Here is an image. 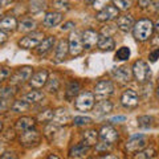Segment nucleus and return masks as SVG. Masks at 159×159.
Returning a JSON list of instances; mask_svg holds the SVG:
<instances>
[{"label": "nucleus", "instance_id": "obj_1", "mask_svg": "<svg viewBox=\"0 0 159 159\" xmlns=\"http://www.w3.org/2000/svg\"><path fill=\"white\" fill-rule=\"evenodd\" d=\"M152 32H154V24L148 19L139 20L133 27V34L138 41H146V40H148V37H151Z\"/></svg>", "mask_w": 159, "mask_h": 159}, {"label": "nucleus", "instance_id": "obj_2", "mask_svg": "<svg viewBox=\"0 0 159 159\" xmlns=\"http://www.w3.org/2000/svg\"><path fill=\"white\" fill-rule=\"evenodd\" d=\"M94 102H96L94 94L92 92H84L77 96L74 101V107L80 111H89L94 107Z\"/></svg>", "mask_w": 159, "mask_h": 159}, {"label": "nucleus", "instance_id": "obj_3", "mask_svg": "<svg viewBox=\"0 0 159 159\" xmlns=\"http://www.w3.org/2000/svg\"><path fill=\"white\" fill-rule=\"evenodd\" d=\"M133 74L138 82H146L151 76V70L145 60H137L133 65Z\"/></svg>", "mask_w": 159, "mask_h": 159}, {"label": "nucleus", "instance_id": "obj_4", "mask_svg": "<svg viewBox=\"0 0 159 159\" xmlns=\"http://www.w3.org/2000/svg\"><path fill=\"white\" fill-rule=\"evenodd\" d=\"M33 74V68L32 66H21L15 70V73L11 74V85L13 86H17V85H23V84H25L27 81H29V78L32 77Z\"/></svg>", "mask_w": 159, "mask_h": 159}, {"label": "nucleus", "instance_id": "obj_5", "mask_svg": "<svg viewBox=\"0 0 159 159\" xmlns=\"http://www.w3.org/2000/svg\"><path fill=\"white\" fill-rule=\"evenodd\" d=\"M40 141H41V134H40L36 129H29V130L21 131V134H20V137H19L20 145L24 147L37 146Z\"/></svg>", "mask_w": 159, "mask_h": 159}, {"label": "nucleus", "instance_id": "obj_6", "mask_svg": "<svg viewBox=\"0 0 159 159\" xmlns=\"http://www.w3.org/2000/svg\"><path fill=\"white\" fill-rule=\"evenodd\" d=\"M44 40V33L43 32H31L27 36H24L19 41V45L23 49H32L34 47H37L40 43Z\"/></svg>", "mask_w": 159, "mask_h": 159}, {"label": "nucleus", "instance_id": "obj_7", "mask_svg": "<svg viewBox=\"0 0 159 159\" xmlns=\"http://www.w3.org/2000/svg\"><path fill=\"white\" fill-rule=\"evenodd\" d=\"M114 93V85L111 81L109 80H102L99 81L96 86H94V97H98V98H107L109 96H111Z\"/></svg>", "mask_w": 159, "mask_h": 159}, {"label": "nucleus", "instance_id": "obj_8", "mask_svg": "<svg viewBox=\"0 0 159 159\" xmlns=\"http://www.w3.org/2000/svg\"><path fill=\"white\" fill-rule=\"evenodd\" d=\"M68 47H69V53L72 56H78L81 54L84 51V44H82V39L77 32H72L69 36V41H68Z\"/></svg>", "mask_w": 159, "mask_h": 159}, {"label": "nucleus", "instance_id": "obj_9", "mask_svg": "<svg viewBox=\"0 0 159 159\" xmlns=\"http://www.w3.org/2000/svg\"><path fill=\"white\" fill-rule=\"evenodd\" d=\"M147 145V138L143 137V135H135L131 139H129V141L126 142V151L127 152H138L143 150V148L146 147Z\"/></svg>", "mask_w": 159, "mask_h": 159}, {"label": "nucleus", "instance_id": "obj_10", "mask_svg": "<svg viewBox=\"0 0 159 159\" xmlns=\"http://www.w3.org/2000/svg\"><path fill=\"white\" fill-rule=\"evenodd\" d=\"M113 74V77L116 81H118L119 84H127V82H130L131 81V76H133V72H131V69L126 66V65H122V66H118L114 70L111 72Z\"/></svg>", "mask_w": 159, "mask_h": 159}, {"label": "nucleus", "instance_id": "obj_11", "mask_svg": "<svg viewBox=\"0 0 159 159\" xmlns=\"http://www.w3.org/2000/svg\"><path fill=\"white\" fill-rule=\"evenodd\" d=\"M82 44L85 49H93L96 45H98V40H99V33L93 31V29H86L82 33Z\"/></svg>", "mask_w": 159, "mask_h": 159}, {"label": "nucleus", "instance_id": "obj_12", "mask_svg": "<svg viewBox=\"0 0 159 159\" xmlns=\"http://www.w3.org/2000/svg\"><path fill=\"white\" fill-rule=\"evenodd\" d=\"M47 81H48V70L41 69V70L32 74V77L29 78V85L33 89H41L43 86H45Z\"/></svg>", "mask_w": 159, "mask_h": 159}, {"label": "nucleus", "instance_id": "obj_13", "mask_svg": "<svg viewBox=\"0 0 159 159\" xmlns=\"http://www.w3.org/2000/svg\"><path fill=\"white\" fill-rule=\"evenodd\" d=\"M99 138H101L103 142L113 145L114 142L118 141L119 134H118V131H117L113 126L106 125V126H103V127L101 129V131H99Z\"/></svg>", "mask_w": 159, "mask_h": 159}, {"label": "nucleus", "instance_id": "obj_14", "mask_svg": "<svg viewBox=\"0 0 159 159\" xmlns=\"http://www.w3.org/2000/svg\"><path fill=\"white\" fill-rule=\"evenodd\" d=\"M121 103L127 109H134L138 106V94L133 89H127L121 96Z\"/></svg>", "mask_w": 159, "mask_h": 159}, {"label": "nucleus", "instance_id": "obj_15", "mask_svg": "<svg viewBox=\"0 0 159 159\" xmlns=\"http://www.w3.org/2000/svg\"><path fill=\"white\" fill-rule=\"evenodd\" d=\"M118 16V9L114 7V6H106L105 8H102L101 11H98L97 13V20L98 21H102V23H107V21H111V20L117 19Z\"/></svg>", "mask_w": 159, "mask_h": 159}, {"label": "nucleus", "instance_id": "obj_16", "mask_svg": "<svg viewBox=\"0 0 159 159\" xmlns=\"http://www.w3.org/2000/svg\"><path fill=\"white\" fill-rule=\"evenodd\" d=\"M134 24H135V21H134V17L131 15H122V16H118L117 19V28L122 32L131 31Z\"/></svg>", "mask_w": 159, "mask_h": 159}, {"label": "nucleus", "instance_id": "obj_17", "mask_svg": "<svg viewBox=\"0 0 159 159\" xmlns=\"http://www.w3.org/2000/svg\"><path fill=\"white\" fill-rule=\"evenodd\" d=\"M62 21V13L61 12H47L45 16H44V25L47 28H53L57 27L60 23Z\"/></svg>", "mask_w": 159, "mask_h": 159}, {"label": "nucleus", "instance_id": "obj_18", "mask_svg": "<svg viewBox=\"0 0 159 159\" xmlns=\"http://www.w3.org/2000/svg\"><path fill=\"white\" fill-rule=\"evenodd\" d=\"M70 119V116H69V111L64 107H58L56 111L53 114V119L51 122H53L54 125L57 126H62V125H66Z\"/></svg>", "mask_w": 159, "mask_h": 159}, {"label": "nucleus", "instance_id": "obj_19", "mask_svg": "<svg viewBox=\"0 0 159 159\" xmlns=\"http://www.w3.org/2000/svg\"><path fill=\"white\" fill-rule=\"evenodd\" d=\"M80 90H81V85L77 80H72L69 81V84L66 85V90H65V98L68 101H72L74 99V97H77L80 94Z\"/></svg>", "mask_w": 159, "mask_h": 159}, {"label": "nucleus", "instance_id": "obj_20", "mask_svg": "<svg viewBox=\"0 0 159 159\" xmlns=\"http://www.w3.org/2000/svg\"><path fill=\"white\" fill-rule=\"evenodd\" d=\"M54 41H56V40H54L53 36H48V37H45V39H44L43 41L37 45V48H36V53L40 54V56L45 54L47 52H49V51H51V49L53 48Z\"/></svg>", "mask_w": 159, "mask_h": 159}, {"label": "nucleus", "instance_id": "obj_21", "mask_svg": "<svg viewBox=\"0 0 159 159\" xmlns=\"http://www.w3.org/2000/svg\"><path fill=\"white\" fill-rule=\"evenodd\" d=\"M113 110V103L107 99H101L96 106H94V113L97 116H106Z\"/></svg>", "mask_w": 159, "mask_h": 159}, {"label": "nucleus", "instance_id": "obj_22", "mask_svg": "<svg viewBox=\"0 0 159 159\" xmlns=\"http://www.w3.org/2000/svg\"><path fill=\"white\" fill-rule=\"evenodd\" d=\"M68 52H69L68 41H66V40H61V41L57 44L56 52H54V58H56V61H57V62H61L62 60L66 57Z\"/></svg>", "mask_w": 159, "mask_h": 159}, {"label": "nucleus", "instance_id": "obj_23", "mask_svg": "<svg viewBox=\"0 0 159 159\" xmlns=\"http://www.w3.org/2000/svg\"><path fill=\"white\" fill-rule=\"evenodd\" d=\"M101 51H106V52H110L116 48V41L114 39L110 36H99L98 40V45H97Z\"/></svg>", "mask_w": 159, "mask_h": 159}, {"label": "nucleus", "instance_id": "obj_24", "mask_svg": "<svg viewBox=\"0 0 159 159\" xmlns=\"http://www.w3.org/2000/svg\"><path fill=\"white\" fill-rule=\"evenodd\" d=\"M98 141V133L96 130H88L82 134V145L88 147L96 146Z\"/></svg>", "mask_w": 159, "mask_h": 159}, {"label": "nucleus", "instance_id": "obj_25", "mask_svg": "<svg viewBox=\"0 0 159 159\" xmlns=\"http://www.w3.org/2000/svg\"><path fill=\"white\" fill-rule=\"evenodd\" d=\"M17 27V21H16V19H15L13 16H6V17H3L2 20H0V31H15Z\"/></svg>", "mask_w": 159, "mask_h": 159}, {"label": "nucleus", "instance_id": "obj_26", "mask_svg": "<svg viewBox=\"0 0 159 159\" xmlns=\"http://www.w3.org/2000/svg\"><path fill=\"white\" fill-rule=\"evenodd\" d=\"M89 148L85 145H82V143H78V145H76L74 147H72L70 150V157L74 158V159H84L86 157V154L89 152Z\"/></svg>", "mask_w": 159, "mask_h": 159}, {"label": "nucleus", "instance_id": "obj_27", "mask_svg": "<svg viewBox=\"0 0 159 159\" xmlns=\"http://www.w3.org/2000/svg\"><path fill=\"white\" fill-rule=\"evenodd\" d=\"M34 119L31 118V117H21L17 119L16 122V129L19 131H25V130H29V129H33L34 126Z\"/></svg>", "mask_w": 159, "mask_h": 159}, {"label": "nucleus", "instance_id": "obj_28", "mask_svg": "<svg viewBox=\"0 0 159 159\" xmlns=\"http://www.w3.org/2000/svg\"><path fill=\"white\" fill-rule=\"evenodd\" d=\"M29 107H31V103H28L27 101H24V99H16V101H13V103H12L11 110L15 113H24V111H27Z\"/></svg>", "mask_w": 159, "mask_h": 159}, {"label": "nucleus", "instance_id": "obj_29", "mask_svg": "<svg viewBox=\"0 0 159 159\" xmlns=\"http://www.w3.org/2000/svg\"><path fill=\"white\" fill-rule=\"evenodd\" d=\"M44 98V93L39 92V90H32L27 93L25 96H24V101H27L28 103H36V102H40L41 99Z\"/></svg>", "mask_w": 159, "mask_h": 159}, {"label": "nucleus", "instance_id": "obj_30", "mask_svg": "<svg viewBox=\"0 0 159 159\" xmlns=\"http://www.w3.org/2000/svg\"><path fill=\"white\" fill-rule=\"evenodd\" d=\"M45 7H47L45 0H31L29 2V11L32 13L41 12L43 9H45Z\"/></svg>", "mask_w": 159, "mask_h": 159}, {"label": "nucleus", "instance_id": "obj_31", "mask_svg": "<svg viewBox=\"0 0 159 159\" xmlns=\"http://www.w3.org/2000/svg\"><path fill=\"white\" fill-rule=\"evenodd\" d=\"M34 27H36V21L32 19H24L23 21H20V24H19V29L21 32H32Z\"/></svg>", "mask_w": 159, "mask_h": 159}, {"label": "nucleus", "instance_id": "obj_32", "mask_svg": "<svg viewBox=\"0 0 159 159\" xmlns=\"http://www.w3.org/2000/svg\"><path fill=\"white\" fill-rule=\"evenodd\" d=\"M130 54H131L130 48L129 47H121L116 52V60H118V61H126V60L130 58Z\"/></svg>", "mask_w": 159, "mask_h": 159}, {"label": "nucleus", "instance_id": "obj_33", "mask_svg": "<svg viewBox=\"0 0 159 159\" xmlns=\"http://www.w3.org/2000/svg\"><path fill=\"white\" fill-rule=\"evenodd\" d=\"M53 114H54V111L52 109H45V110H43L37 116V121L41 122V123H48L53 119Z\"/></svg>", "mask_w": 159, "mask_h": 159}, {"label": "nucleus", "instance_id": "obj_34", "mask_svg": "<svg viewBox=\"0 0 159 159\" xmlns=\"http://www.w3.org/2000/svg\"><path fill=\"white\" fill-rule=\"evenodd\" d=\"M58 129H60V126H57V125H54L53 122H49L48 125L45 126V129H44V134H45V137L48 138V139H52L54 138V135L58 133Z\"/></svg>", "mask_w": 159, "mask_h": 159}, {"label": "nucleus", "instance_id": "obj_35", "mask_svg": "<svg viewBox=\"0 0 159 159\" xmlns=\"http://www.w3.org/2000/svg\"><path fill=\"white\" fill-rule=\"evenodd\" d=\"M47 90L49 93H57L58 88H60V80L57 77H53V78H48L47 81Z\"/></svg>", "mask_w": 159, "mask_h": 159}, {"label": "nucleus", "instance_id": "obj_36", "mask_svg": "<svg viewBox=\"0 0 159 159\" xmlns=\"http://www.w3.org/2000/svg\"><path fill=\"white\" fill-rule=\"evenodd\" d=\"M152 157H155V148H143V150L138 151L135 159H151Z\"/></svg>", "mask_w": 159, "mask_h": 159}, {"label": "nucleus", "instance_id": "obj_37", "mask_svg": "<svg viewBox=\"0 0 159 159\" xmlns=\"http://www.w3.org/2000/svg\"><path fill=\"white\" fill-rule=\"evenodd\" d=\"M53 7L57 11H68L70 8V3L69 0H53Z\"/></svg>", "mask_w": 159, "mask_h": 159}, {"label": "nucleus", "instance_id": "obj_38", "mask_svg": "<svg viewBox=\"0 0 159 159\" xmlns=\"http://www.w3.org/2000/svg\"><path fill=\"white\" fill-rule=\"evenodd\" d=\"M114 7L118 11H126L131 7V2L130 0H114Z\"/></svg>", "mask_w": 159, "mask_h": 159}, {"label": "nucleus", "instance_id": "obj_39", "mask_svg": "<svg viewBox=\"0 0 159 159\" xmlns=\"http://www.w3.org/2000/svg\"><path fill=\"white\" fill-rule=\"evenodd\" d=\"M73 123H74V125H77V126H86V125H90V123H93V119L89 118V117L78 116V117H74Z\"/></svg>", "mask_w": 159, "mask_h": 159}, {"label": "nucleus", "instance_id": "obj_40", "mask_svg": "<svg viewBox=\"0 0 159 159\" xmlns=\"http://www.w3.org/2000/svg\"><path fill=\"white\" fill-rule=\"evenodd\" d=\"M137 121H138L139 127H150L152 125L154 118L152 117H148V116H141V117H138Z\"/></svg>", "mask_w": 159, "mask_h": 159}, {"label": "nucleus", "instance_id": "obj_41", "mask_svg": "<svg viewBox=\"0 0 159 159\" xmlns=\"http://www.w3.org/2000/svg\"><path fill=\"white\" fill-rule=\"evenodd\" d=\"M16 88L13 85L9 86V88H4L3 90H0V98H12L15 96V93H16Z\"/></svg>", "mask_w": 159, "mask_h": 159}, {"label": "nucleus", "instance_id": "obj_42", "mask_svg": "<svg viewBox=\"0 0 159 159\" xmlns=\"http://www.w3.org/2000/svg\"><path fill=\"white\" fill-rule=\"evenodd\" d=\"M11 68H8L6 65H0V82L6 81V80H8L9 77H11Z\"/></svg>", "mask_w": 159, "mask_h": 159}, {"label": "nucleus", "instance_id": "obj_43", "mask_svg": "<svg viewBox=\"0 0 159 159\" xmlns=\"http://www.w3.org/2000/svg\"><path fill=\"white\" fill-rule=\"evenodd\" d=\"M12 98H0V113H6L12 106Z\"/></svg>", "mask_w": 159, "mask_h": 159}, {"label": "nucleus", "instance_id": "obj_44", "mask_svg": "<svg viewBox=\"0 0 159 159\" xmlns=\"http://www.w3.org/2000/svg\"><path fill=\"white\" fill-rule=\"evenodd\" d=\"M111 148V145L110 143H106V142H101V143H97L96 145V150L98 152H102V151H106V150H110Z\"/></svg>", "mask_w": 159, "mask_h": 159}, {"label": "nucleus", "instance_id": "obj_45", "mask_svg": "<svg viewBox=\"0 0 159 159\" xmlns=\"http://www.w3.org/2000/svg\"><path fill=\"white\" fill-rule=\"evenodd\" d=\"M107 2H109V0H94V2H93V7H94V9H98V11H101L102 8L106 7Z\"/></svg>", "mask_w": 159, "mask_h": 159}, {"label": "nucleus", "instance_id": "obj_46", "mask_svg": "<svg viewBox=\"0 0 159 159\" xmlns=\"http://www.w3.org/2000/svg\"><path fill=\"white\" fill-rule=\"evenodd\" d=\"M158 58H159V48H157L155 51H152L150 54H148V60H150L151 62H155Z\"/></svg>", "mask_w": 159, "mask_h": 159}, {"label": "nucleus", "instance_id": "obj_47", "mask_svg": "<svg viewBox=\"0 0 159 159\" xmlns=\"http://www.w3.org/2000/svg\"><path fill=\"white\" fill-rule=\"evenodd\" d=\"M0 159H19V157H17L15 152H9V151H7V152H3V154H2Z\"/></svg>", "mask_w": 159, "mask_h": 159}, {"label": "nucleus", "instance_id": "obj_48", "mask_svg": "<svg viewBox=\"0 0 159 159\" xmlns=\"http://www.w3.org/2000/svg\"><path fill=\"white\" fill-rule=\"evenodd\" d=\"M154 2V0H138V4L141 8H146L148 6H151V3Z\"/></svg>", "mask_w": 159, "mask_h": 159}, {"label": "nucleus", "instance_id": "obj_49", "mask_svg": "<svg viewBox=\"0 0 159 159\" xmlns=\"http://www.w3.org/2000/svg\"><path fill=\"white\" fill-rule=\"evenodd\" d=\"M73 27H74V23H73V21H68V23H65V24H64V25L61 27V29H62V31H69V29L73 28Z\"/></svg>", "mask_w": 159, "mask_h": 159}, {"label": "nucleus", "instance_id": "obj_50", "mask_svg": "<svg viewBox=\"0 0 159 159\" xmlns=\"http://www.w3.org/2000/svg\"><path fill=\"white\" fill-rule=\"evenodd\" d=\"M125 119H126V117H123V116H121V117H114V118H111V119H110V122H111V123H116V122L125 121Z\"/></svg>", "mask_w": 159, "mask_h": 159}, {"label": "nucleus", "instance_id": "obj_51", "mask_svg": "<svg viewBox=\"0 0 159 159\" xmlns=\"http://www.w3.org/2000/svg\"><path fill=\"white\" fill-rule=\"evenodd\" d=\"M7 41V34L4 33L3 31H0V45H2V44H4Z\"/></svg>", "mask_w": 159, "mask_h": 159}, {"label": "nucleus", "instance_id": "obj_52", "mask_svg": "<svg viewBox=\"0 0 159 159\" xmlns=\"http://www.w3.org/2000/svg\"><path fill=\"white\" fill-rule=\"evenodd\" d=\"M98 159H118V157L111 155V154H107V155H102V157H99Z\"/></svg>", "mask_w": 159, "mask_h": 159}, {"label": "nucleus", "instance_id": "obj_53", "mask_svg": "<svg viewBox=\"0 0 159 159\" xmlns=\"http://www.w3.org/2000/svg\"><path fill=\"white\" fill-rule=\"evenodd\" d=\"M47 159H61V158L57 157V155H54V154H51V155H49Z\"/></svg>", "mask_w": 159, "mask_h": 159}, {"label": "nucleus", "instance_id": "obj_54", "mask_svg": "<svg viewBox=\"0 0 159 159\" xmlns=\"http://www.w3.org/2000/svg\"><path fill=\"white\" fill-rule=\"evenodd\" d=\"M154 29H155V31L159 33V19H158V21L155 23V25H154Z\"/></svg>", "mask_w": 159, "mask_h": 159}, {"label": "nucleus", "instance_id": "obj_55", "mask_svg": "<svg viewBox=\"0 0 159 159\" xmlns=\"http://www.w3.org/2000/svg\"><path fill=\"white\" fill-rule=\"evenodd\" d=\"M155 11H157V12H159V0L155 3Z\"/></svg>", "mask_w": 159, "mask_h": 159}, {"label": "nucleus", "instance_id": "obj_56", "mask_svg": "<svg viewBox=\"0 0 159 159\" xmlns=\"http://www.w3.org/2000/svg\"><path fill=\"white\" fill-rule=\"evenodd\" d=\"M155 93H157V97L159 98V85H158V88H157V92H155Z\"/></svg>", "mask_w": 159, "mask_h": 159}, {"label": "nucleus", "instance_id": "obj_57", "mask_svg": "<svg viewBox=\"0 0 159 159\" xmlns=\"http://www.w3.org/2000/svg\"><path fill=\"white\" fill-rule=\"evenodd\" d=\"M2 150H3V142L0 141V151H2Z\"/></svg>", "mask_w": 159, "mask_h": 159}, {"label": "nucleus", "instance_id": "obj_58", "mask_svg": "<svg viewBox=\"0 0 159 159\" xmlns=\"http://www.w3.org/2000/svg\"><path fill=\"white\" fill-rule=\"evenodd\" d=\"M2 130H3V122L0 121V131H2Z\"/></svg>", "mask_w": 159, "mask_h": 159}, {"label": "nucleus", "instance_id": "obj_59", "mask_svg": "<svg viewBox=\"0 0 159 159\" xmlns=\"http://www.w3.org/2000/svg\"><path fill=\"white\" fill-rule=\"evenodd\" d=\"M89 2H94V0H89Z\"/></svg>", "mask_w": 159, "mask_h": 159}, {"label": "nucleus", "instance_id": "obj_60", "mask_svg": "<svg viewBox=\"0 0 159 159\" xmlns=\"http://www.w3.org/2000/svg\"><path fill=\"white\" fill-rule=\"evenodd\" d=\"M0 7H2V6H0Z\"/></svg>", "mask_w": 159, "mask_h": 159}]
</instances>
